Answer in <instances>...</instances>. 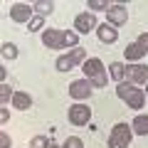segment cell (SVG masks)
<instances>
[{
  "label": "cell",
  "instance_id": "obj_12",
  "mask_svg": "<svg viewBox=\"0 0 148 148\" xmlns=\"http://www.w3.org/2000/svg\"><path fill=\"white\" fill-rule=\"evenodd\" d=\"M96 37H99L104 45H114L119 40V30L114 25H109V22H104V25H99L96 27Z\"/></svg>",
  "mask_w": 148,
  "mask_h": 148
},
{
  "label": "cell",
  "instance_id": "obj_22",
  "mask_svg": "<svg viewBox=\"0 0 148 148\" xmlns=\"http://www.w3.org/2000/svg\"><path fill=\"white\" fill-rule=\"evenodd\" d=\"M86 8H89V10H109V0H89V3H86Z\"/></svg>",
  "mask_w": 148,
  "mask_h": 148
},
{
  "label": "cell",
  "instance_id": "obj_2",
  "mask_svg": "<svg viewBox=\"0 0 148 148\" xmlns=\"http://www.w3.org/2000/svg\"><path fill=\"white\" fill-rule=\"evenodd\" d=\"M82 72L86 74V79H89L91 86H96V89L106 86V82H109V77H106V69H104V62H101L99 57L86 59V62L82 64Z\"/></svg>",
  "mask_w": 148,
  "mask_h": 148
},
{
  "label": "cell",
  "instance_id": "obj_4",
  "mask_svg": "<svg viewBox=\"0 0 148 148\" xmlns=\"http://www.w3.org/2000/svg\"><path fill=\"white\" fill-rule=\"evenodd\" d=\"M86 59H89V57H86V49H84V47H74L69 54H62V57L57 59L54 67H57V72H69V69H74L79 62L84 64Z\"/></svg>",
  "mask_w": 148,
  "mask_h": 148
},
{
  "label": "cell",
  "instance_id": "obj_25",
  "mask_svg": "<svg viewBox=\"0 0 148 148\" xmlns=\"http://www.w3.org/2000/svg\"><path fill=\"white\" fill-rule=\"evenodd\" d=\"M0 148H10V136H8L5 131L0 133Z\"/></svg>",
  "mask_w": 148,
  "mask_h": 148
},
{
  "label": "cell",
  "instance_id": "obj_15",
  "mask_svg": "<svg viewBox=\"0 0 148 148\" xmlns=\"http://www.w3.org/2000/svg\"><path fill=\"white\" fill-rule=\"evenodd\" d=\"M131 128H133V133H138V136H148V114H138V116L133 119Z\"/></svg>",
  "mask_w": 148,
  "mask_h": 148
},
{
  "label": "cell",
  "instance_id": "obj_23",
  "mask_svg": "<svg viewBox=\"0 0 148 148\" xmlns=\"http://www.w3.org/2000/svg\"><path fill=\"white\" fill-rule=\"evenodd\" d=\"M37 30H45V17L42 15H35L30 20V32H37Z\"/></svg>",
  "mask_w": 148,
  "mask_h": 148
},
{
  "label": "cell",
  "instance_id": "obj_27",
  "mask_svg": "<svg viewBox=\"0 0 148 148\" xmlns=\"http://www.w3.org/2000/svg\"><path fill=\"white\" fill-rule=\"evenodd\" d=\"M8 119H10V114H8V109H0V121L5 123V121H8Z\"/></svg>",
  "mask_w": 148,
  "mask_h": 148
},
{
  "label": "cell",
  "instance_id": "obj_16",
  "mask_svg": "<svg viewBox=\"0 0 148 148\" xmlns=\"http://www.w3.org/2000/svg\"><path fill=\"white\" fill-rule=\"evenodd\" d=\"M109 74H111V79H116L119 84H121V82L126 79V64H121V62H111V64H109Z\"/></svg>",
  "mask_w": 148,
  "mask_h": 148
},
{
  "label": "cell",
  "instance_id": "obj_17",
  "mask_svg": "<svg viewBox=\"0 0 148 148\" xmlns=\"http://www.w3.org/2000/svg\"><path fill=\"white\" fill-rule=\"evenodd\" d=\"M32 8H35V12H37V15H49V12H52L54 10V3H52V0H37V3H32Z\"/></svg>",
  "mask_w": 148,
  "mask_h": 148
},
{
  "label": "cell",
  "instance_id": "obj_14",
  "mask_svg": "<svg viewBox=\"0 0 148 148\" xmlns=\"http://www.w3.org/2000/svg\"><path fill=\"white\" fill-rule=\"evenodd\" d=\"M12 106L20 111H27L32 106V96L25 94V91H12Z\"/></svg>",
  "mask_w": 148,
  "mask_h": 148
},
{
  "label": "cell",
  "instance_id": "obj_26",
  "mask_svg": "<svg viewBox=\"0 0 148 148\" xmlns=\"http://www.w3.org/2000/svg\"><path fill=\"white\" fill-rule=\"evenodd\" d=\"M138 42H141L143 47H146V52H148V32H143V35L138 37Z\"/></svg>",
  "mask_w": 148,
  "mask_h": 148
},
{
  "label": "cell",
  "instance_id": "obj_11",
  "mask_svg": "<svg viewBox=\"0 0 148 148\" xmlns=\"http://www.w3.org/2000/svg\"><path fill=\"white\" fill-rule=\"evenodd\" d=\"M91 82L89 79H77V82H72L69 84V96L72 99H77V101H82V99H89L91 96Z\"/></svg>",
  "mask_w": 148,
  "mask_h": 148
},
{
  "label": "cell",
  "instance_id": "obj_21",
  "mask_svg": "<svg viewBox=\"0 0 148 148\" xmlns=\"http://www.w3.org/2000/svg\"><path fill=\"white\" fill-rule=\"evenodd\" d=\"M62 148H84V141H82L79 136H69L67 141L62 143Z\"/></svg>",
  "mask_w": 148,
  "mask_h": 148
},
{
  "label": "cell",
  "instance_id": "obj_13",
  "mask_svg": "<svg viewBox=\"0 0 148 148\" xmlns=\"http://www.w3.org/2000/svg\"><path fill=\"white\" fill-rule=\"evenodd\" d=\"M146 54H148V52H146V47H143L138 40H136V42H131L126 49H123V57H126L128 62H138V59L146 57Z\"/></svg>",
  "mask_w": 148,
  "mask_h": 148
},
{
  "label": "cell",
  "instance_id": "obj_9",
  "mask_svg": "<svg viewBox=\"0 0 148 148\" xmlns=\"http://www.w3.org/2000/svg\"><path fill=\"white\" fill-rule=\"evenodd\" d=\"M126 79L128 84H148V67L146 64H128L126 67Z\"/></svg>",
  "mask_w": 148,
  "mask_h": 148
},
{
  "label": "cell",
  "instance_id": "obj_28",
  "mask_svg": "<svg viewBox=\"0 0 148 148\" xmlns=\"http://www.w3.org/2000/svg\"><path fill=\"white\" fill-rule=\"evenodd\" d=\"M49 148H62V146H59V143H54V141H52V143H49Z\"/></svg>",
  "mask_w": 148,
  "mask_h": 148
},
{
  "label": "cell",
  "instance_id": "obj_29",
  "mask_svg": "<svg viewBox=\"0 0 148 148\" xmlns=\"http://www.w3.org/2000/svg\"><path fill=\"white\" fill-rule=\"evenodd\" d=\"M143 91H146V94H148V84H146V89H143Z\"/></svg>",
  "mask_w": 148,
  "mask_h": 148
},
{
  "label": "cell",
  "instance_id": "obj_20",
  "mask_svg": "<svg viewBox=\"0 0 148 148\" xmlns=\"http://www.w3.org/2000/svg\"><path fill=\"white\" fill-rule=\"evenodd\" d=\"M49 143H52V141H49L47 136H35L30 141V148H49Z\"/></svg>",
  "mask_w": 148,
  "mask_h": 148
},
{
  "label": "cell",
  "instance_id": "obj_19",
  "mask_svg": "<svg viewBox=\"0 0 148 148\" xmlns=\"http://www.w3.org/2000/svg\"><path fill=\"white\" fill-rule=\"evenodd\" d=\"M3 57L5 59H15L17 57V47L12 42H3Z\"/></svg>",
  "mask_w": 148,
  "mask_h": 148
},
{
  "label": "cell",
  "instance_id": "obj_6",
  "mask_svg": "<svg viewBox=\"0 0 148 148\" xmlns=\"http://www.w3.org/2000/svg\"><path fill=\"white\" fill-rule=\"evenodd\" d=\"M42 45L49 49H67V45H64V30H52V27L42 30Z\"/></svg>",
  "mask_w": 148,
  "mask_h": 148
},
{
  "label": "cell",
  "instance_id": "obj_3",
  "mask_svg": "<svg viewBox=\"0 0 148 148\" xmlns=\"http://www.w3.org/2000/svg\"><path fill=\"white\" fill-rule=\"evenodd\" d=\"M131 138H133V128L121 121L109 133V148H128L131 146Z\"/></svg>",
  "mask_w": 148,
  "mask_h": 148
},
{
  "label": "cell",
  "instance_id": "obj_8",
  "mask_svg": "<svg viewBox=\"0 0 148 148\" xmlns=\"http://www.w3.org/2000/svg\"><path fill=\"white\" fill-rule=\"evenodd\" d=\"M106 17H109V25H114V27H121V25H126L128 22V10H126V5L123 3H116V5H111L109 10H106Z\"/></svg>",
  "mask_w": 148,
  "mask_h": 148
},
{
  "label": "cell",
  "instance_id": "obj_5",
  "mask_svg": "<svg viewBox=\"0 0 148 148\" xmlns=\"http://www.w3.org/2000/svg\"><path fill=\"white\" fill-rule=\"evenodd\" d=\"M67 116H69V123H74V126H86L91 121V109L84 104H72Z\"/></svg>",
  "mask_w": 148,
  "mask_h": 148
},
{
  "label": "cell",
  "instance_id": "obj_1",
  "mask_svg": "<svg viewBox=\"0 0 148 148\" xmlns=\"http://www.w3.org/2000/svg\"><path fill=\"white\" fill-rule=\"evenodd\" d=\"M116 96L121 101H126L128 109H143V104H146V91L138 89L136 84H128V82L116 84Z\"/></svg>",
  "mask_w": 148,
  "mask_h": 148
},
{
  "label": "cell",
  "instance_id": "obj_10",
  "mask_svg": "<svg viewBox=\"0 0 148 148\" xmlns=\"http://www.w3.org/2000/svg\"><path fill=\"white\" fill-rule=\"evenodd\" d=\"M32 12H35L32 5H27V3H15V5H10V20L12 22H30L32 17H35Z\"/></svg>",
  "mask_w": 148,
  "mask_h": 148
},
{
  "label": "cell",
  "instance_id": "obj_24",
  "mask_svg": "<svg viewBox=\"0 0 148 148\" xmlns=\"http://www.w3.org/2000/svg\"><path fill=\"white\" fill-rule=\"evenodd\" d=\"M10 99H12V94H10V86H8V84H0V101H3V104H8Z\"/></svg>",
  "mask_w": 148,
  "mask_h": 148
},
{
  "label": "cell",
  "instance_id": "obj_7",
  "mask_svg": "<svg viewBox=\"0 0 148 148\" xmlns=\"http://www.w3.org/2000/svg\"><path fill=\"white\" fill-rule=\"evenodd\" d=\"M96 17L94 12H79V15L74 17V30H77V35H89L91 30L96 32Z\"/></svg>",
  "mask_w": 148,
  "mask_h": 148
},
{
  "label": "cell",
  "instance_id": "obj_18",
  "mask_svg": "<svg viewBox=\"0 0 148 148\" xmlns=\"http://www.w3.org/2000/svg\"><path fill=\"white\" fill-rule=\"evenodd\" d=\"M64 45H67V47H77V45H79V35L74 30H64Z\"/></svg>",
  "mask_w": 148,
  "mask_h": 148
}]
</instances>
